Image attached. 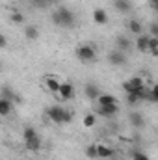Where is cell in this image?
Masks as SVG:
<instances>
[{
  "label": "cell",
  "instance_id": "cell-1",
  "mask_svg": "<svg viewBox=\"0 0 158 160\" xmlns=\"http://www.w3.org/2000/svg\"><path fill=\"white\" fill-rule=\"evenodd\" d=\"M52 22L56 26H62V28H69L75 24V13L69 9V8H58L54 13H52Z\"/></svg>",
  "mask_w": 158,
  "mask_h": 160
},
{
  "label": "cell",
  "instance_id": "cell-2",
  "mask_svg": "<svg viewBox=\"0 0 158 160\" xmlns=\"http://www.w3.org/2000/svg\"><path fill=\"white\" fill-rule=\"evenodd\" d=\"M47 116L48 119L56 125H62V123H71L73 121V114L69 110H65L63 106H50L47 108Z\"/></svg>",
  "mask_w": 158,
  "mask_h": 160
},
{
  "label": "cell",
  "instance_id": "cell-3",
  "mask_svg": "<svg viewBox=\"0 0 158 160\" xmlns=\"http://www.w3.org/2000/svg\"><path fill=\"white\" fill-rule=\"evenodd\" d=\"M95 56H97V50H95L93 45H80L78 48H77V58H78L82 63H89V62H93Z\"/></svg>",
  "mask_w": 158,
  "mask_h": 160
},
{
  "label": "cell",
  "instance_id": "cell-4",
  "mask_svg": "<svg viewBox=\"0 0 158 160\" xmlns=\"http://www.w3.org/2000/svg\"><path fill=\"white\" fill-rule=\"evenodd\" d=\"M58 95L63 99V101H71L75 97V86L71 82H62L60 84V89H58Z\"/></svg>",
  "mask_w": 158,
  "mask_h": 160
},
{
  "label": "cell",
  "instance_id": "cell-5",
  "mask_svg": "<svg viewBox=\"0 0 158 160\" xmlns=\"http://www.w3.org/2000/svg\"><path fill=\"white\" fill-rule=\"evenodd\" d=\"M145 86V80L141 78V77H132L130 80H126L125 84H123V89L126 91V93H132V91H136V89H140V88H143Z\"/></svg>",
  "mask_w": 158,
  "mask_h": 160
},
{
  "label": "cell",
  "instance_id": "cell-6",
  "mask_svg": "<svg viewBox=\"0 0 158 160\" xmlns=\"http://www.w3.org/2000/svg\"><path fill=\"white\" fill-rule=\"evenodd\" d=\"M108 62L112 63V65H125V62H126V58H125V52H121V50H112L110 54H108Z\"/></svg>",
  "mask_w": 158,
  "mask_h": 160
},
{
  "label": "cell",
  "instance_id": "cell-7",
  "mask_svg": "<svg viewBox=\"0 0 158 160\" xmlns=\"http://www.w3.org/2000/svg\"><path fill=\"white\" fill-rule=\"evenodd\" d=\"M117 110H119L117 104H106V106H99L97 114L102 116V118H114V116L117 114Z\"/></svg>",
  "mask_w": 158,
  "mask_h": 160
},
{
  "label": "cell",
  "instance_id": "cell-8",
  "mask_svg": "<svg viewBox=\"0 0 158 160\" xmlns=\"http://www.w3.org/2000/svg\"><path fill=\"white\" fill-rule=\"evenodd\" d=\"M84 95L87 97V99H91V101H95L99 95H101V89H99V86H95V84H86V88H84Z\"/></svg>",
  "mask_w": 158,
  "mask_h": 160
},
{
  "label": "cell",
  "instance_id": "cell-9",
  "mask_svg": "<svg viewBox=\"0 0 158 160\" xmlns=\"http://www.w3.org/2000/svg\"><path fill=\"white\" fill-rule=\"evenodd\" d=\"M114 157V149L104 145V143H99L97 145V158H112Z\"/></svg>",
  "mask_w": 158,
  "mask_h": 160
},
{
  "label": "cell",
  "instance_id": "cell-10",
  "mask_svg": "<svg viewBox=\"0 0 158 160\" xmlns=\"http://www.w3.org/2000/svg\"><path fill=\"white\" fill-rule=\"evenodd\" d=\"M126 28H128V32H132L134 36H141V32H143L141 22H140V21H136V19H130V21L126 22Z\"/></svg>",
  "mask_w": 158,
  "mask_h": 160
},
{
  "label": "cell",
  "instance_id": "cell-11",
  "mask_svg": "<svg viewBox=\"0 0 158 160\" xmlns=\"http://www.w3.org/2000/svg\"><path fill=\"white\" fill-rule=\"evenodd\" d=\"M93 21H95L97 24H106V22H108V13H106L104 9H101V8H97V9L93 11Z\"/></svg>",
  "mask_w": 158,
  "mask_h": 160
},
{
  "label": "cell",
  "instance_id": "cell-12",
  "mask_svg": "<svg viewBox=\"0 0 158 160\" xmlns=\"http://www.w3.org/2000/svg\"><path fill=\"white\" fill-rule=\"evenodd\" d=\"M97 101H99V106H106V104H117V99H116L114 95H110V93H101V95L97 97Z\"/></svg>",
  "mask_w": 158,
  "mask_h": 160
},
{
  "label": "cell",
  "instance_id": "cell-13",
  "mask_svg": "<svg viewBox=\"0 0 158 160\" xmlns=\"http://www.w3.org/2000/svg\"><path fill=\"white\" fill-rule=\"evenodd\" d=\"M114 8L121 13H128L132 9V2L130 0H114Z\"/></svg>",
  "mask_w": 158,
  "mask_h": 160
},
{
  "label": "cell",
  "instance_id": "cell-14",
  "mask_svg": "<svg viewBox=\"0 0 158 160\" xmlns=\"http://www.w3.org/2000/svg\"><path fill=\"white\" fill-rule=\"evenodd\" d=\"M60 84H62V82L56 78V77H47V78H45V86H47V89L52 91V93H58Z\"/></svg>",
  "mask_w": 158,
  "mask_h": 160
},
{
  "label": "cell",
  "instance_id": "cell-15",
  "mask_svg": "<svg viewBox=\"0 0 158 160\" xmlns=\"http://www.w3.org/2000/svg\"><path fill=\"white\" fill-rule=\"evenodd\" d=\"M11 110H13V102L0 97V116H9Z\"/></svg>",
  "mask_w": 158,
  "mask_h": 160
},
{
  "label": "cell",
  "instance_id": "cell-16",
  "mask_svg": "<svg viewBox=\"0 0 158 160\" xmlns=\"http://www.w3.org/2000/svg\"><path fill=\"white\" fill-rule=\"evenodd\" d=\"M147 45H149V36H138V39H136V50L147 52Z\"/></svg>",
  "mask_w": 158,
  "mask_h": 160
},
{
  "label": "cell",
  "instance_id": "cell-17",
  "mask_svg": "<svg viewBox=\"0 0 158 160\" xmlns=\"http://www.w3.org/2000/svg\"><path fill=\"white\" fill-rule=\"evenodd\" d=\"M130 123H132L136 128H141V127L145 125V118H143L141 114H138V112H132V114H130Z\"/></svg>",
  "mask_w": 158,
  "mask_h": 160
},
{
  "label": "cell",
  "instance_id": "cell-18",
  "mask_svg": "<svg viewBox=\"0 0 158 160\" xmlns=\"http://www.w3.org/2000/svg\"><path fill=\"white\" fill-rule=\"evenodd\" d=\"M24 36H26V39L36 41L39 38V28H37V26H26V28H24Z\"/></svg>",
  "mask_w": 158,
  "mask_h": 160
},
{
  "label": "cell",
  "instance_id": "cell-19",
  "mask_svg": "<svg viewBox=\"0 0 158 160\" xmlns=\"http://www.w3.org/2000/svg\"><path fill=\"white\" fill-rule=\"evenodd\" d=\"M22 138H24V142H30V140L39 138V136H37V132H36V128H34V127H26V128L22 130Z\"/></svg>",
  "mask_w": 158,
  "mask_h": 160
},
{
  "label": "cell",
  "instance_id": "cell-20",
  "mask_svg": "<svg viewBox=\"0 0 158 160\" xmlns=\"http://www.w3.org/2000/svg\"><path fill=\"white\" fill-rule=\"evenodd\" d=\"M128 48H130V39L125 38V36H119L117 38V50L125 52V50H128Z\"/></svg>",
  "mask_w": 158,
  "mask_h": 160
},
{
  "label": "cell",
  "instance_id": "cell-21",
  "mask_svg": "<svg viewBox=\"0 0 158 160\" xmlns=\"http://www.w3.org/2000/svg\"><path fill=\"white\" fill-rule=\"evenodd\" d=\"M24 145H26V149H28V151H39V149H41V140H39V138H36V140L24 142Z\"/></svg>",
  "mask_w": 158,
  "mask_h": 160
},
{
  "label": "cell",
  "instance_id": "cell-22",
  "mask_svg": "<svg viewBox=\"0 0 158 160\" xmlns=\"http://www.w3.org/2000/svg\"><path fill=\"white\" fill-rule=\"evenodd\" d=\"M147 50H149L153 56H156V54H158V39H156V38H151V36H149V45H147Z\"/></svg>",
  "mask_w": 158,
  "mask_h": 160
},
{
  "label": "cell",
  "instance_id": "cell-23",
  "mask_svg": "<svg viewBox=\"0 0 158 160\" xmlns=\"http://www.w3.org/2000/svg\"><path fill=\"white\" fill-rule=\"evenodd\" d=\"M2 99H7V101H19V97H17L9 88H2Z\"/></svg>",
  "mask_w": 158,
  "mask_h": 160
},
{
  "label": "cell",
  "instance_id": "cell-24",
  "mask_svg": "<svg viewBox=\"0 0 158 160\" xmlns=\"http://www.w3.org/2000/svg\"><path fill=\"white\" fill-rule=\"evenodd\" d=\"M9 21H13L15 24H22V22H24V15L19 13V11H13V13L9 15Z\"/></svg>",
  "mask_w": 158,
  "mask_h": 160
},
{
  "label": "cell",
  "instance_id": "cell-25",
  "mask_svg": "<svg viewBox=\"0 0 158 160\" xmlns=\"http://www.w3.org/2000/svg\"><path fill=\"white\" fill-rule=\"evenodd\" d=\"M95 123H97V118H95V114H87V116L84 118V127H87V128L95 127Z\"/></svg>",
  "mask_w": 158,
  "mask_h": 160
},
{
  "label": "cell",
  "instance_id": "cell-26",
  "mask_svg": "<svg viewBox=\"0 0 158 160\" xmlns=\"http://www.w3.org/2000/svg\"><path fill=\"white\" fill-rule=\"evenodd\" d=\"M147 101H151V102H156L158 101V88H151L149 91H147Z\"/></svg>",
  "mask_w": 158,
  "mask_h": 160
},
{
  "label": "cell",
  "instance_id": "cell-27",
  "mask_svg": "<svg viewBox=\"0 0 158 160\" xmlns=\"http://www.w3.org/2000/svg\"><path fill=\"white\" fill-rule=\"evenodd\" d=\"M126 102H128V104H138V102H140V99H138L136 91H132V93H126Z\"/></svg>",
  "mask_w": 158,
  "mask_h": 160
},
{
  "label": "cell",
  "instance_id": "cell-28",
  "mask_svg": "<svg viewBox=\"0 0 158 160\" xmlns=\"http://www.w3.org/2000/svg\"><path fill=\"white\" fill-rule=\"evenodd\" d=\"M86 157L87 158H97V145H89L86 149Z\"/></svg>",
  "mask_w": 158,
  "mask_h": 160
},
{
  "label": "cell",
  "instance_id": "cell-29",
  "mask_svg": "<svg viewBox=\"0 0 158 160\" xmlns=\"http://www.w3.org/2000/svg\"><path fill=\"white\" fill-rule=\"evenodd\" d=\"M132 160H149V157L145 153H141V151H134L132 153Z\"/></svg>",
  "mask_w": 158,
  "mask_h": 160
},
{
  "label": "cell",
  "instance_id": "cell-30",
  "mask_svg": "<svg viewBox=\"0 0 158 160\" xmlns=\"http://www.w3.org/2000/svg\"><path fill=\"white\" fill-rule=\"evenodd\" d=\"M149 36H151V38H156V36H158V24H156V22H153V24H151V34H149Z\"/></svg>",
  "mask_w": 158,
  "mask_h": 160
},
{
  "label": "cell",
  "instance_id": "cell-31",
  "mask_svg": "<svg viewBox=\"0 0 158 160\" xmlns=\"http://www.w3.org/2000/svg\"><path fill=\"white\" fill-rule=\"evenodd\" d=\"M6 45H7V39H6V36H4V34L0 32V48H4Z\"/></svg>",
  "mask_w": 158,
  "mask_h": 160
},
{
  "label": "cell",
  "instance_id": "cell-32",
  "mask_svg": "<svg viewBox=\"0 0 158 160\" xmlns=\"http://www.w3.org/2000/svg\"><path fill=\"white\" fill-rule=\"evenodd\" d=\"M149 4H151V8H153V9H156V8H158V0H149Z\"/></svg>",
  "mask_w": 158,
  "mask_h": 160
}]
</instances>
